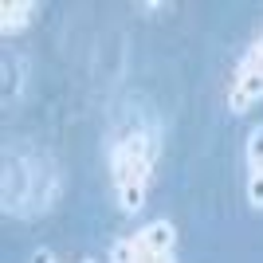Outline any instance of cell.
Listing matches in <instances>:
<instances>
[{"label": "cell", "mask_w": 263, "mask_h": 263, "mask_svg": "<svg viewBox=\"0 0 263 263\" xmlns=\"http://www.w3.org/2000/svg\"><path fill=\"white\" fill-rule=\"evenodd\" d=\"M59 193H63V173L51 154L35 145H4V173H0L4 216L35 220L55 209Z\"/></svg>", "instance_id": "6da1fadb"}, {"label": "cell", "mask_w": 263, "mask_h": 263, "mask_svg": "<svg viewBox=\"0 0 263 263\" xmlns=\"http://www.w3.org/2000/svg\"><path fill=\"white\" fill-rule=\"evenodd\" d=\"M157 161H161V126L157 122H134L126 134L110 142V185H114V200L126 216H138L145 209L157 177Z\"/></svg>", "instance_id": "7a4b0ae2"}, {"label": "cell", "mask_w": 263, "mask_h": 263, "mask_svg": "<svg viewBox=\"0 0 263 263\" xmlns=\"http://www.w3.org/2000/svg\"><path fill=\"white\" fill-rule=\"evenodd\" d=\"M110 263H177V224L169 216H157L149 224L110 243Z\"/></svg>", "instance_id": "3957f363"}, {"label": "cell", "mask_w": 263, "mask_h": 263, "mask_svg": "<svg viewBox=\"0 0 263 263\" xmlns=\"http://www.w3.org/2000/svg\"><path fill=\"white\" fill-rule=\"evenodd\" d=\"M259 102H263V24H259V32H255V40L243 47L236 71H232L228 110L240 118V114H248V110L259 106Z\"/></svg>", "instance_id": "277c9868"}, {"label": "cell", "mask_w": 263, "mask_h": 263, "mask_svg": "<svg viewBox=\"0 0 263 263\" xmlns=\"http://www.w3.org/2000/svg\"><path fill=\"white\" fill-rule=\"evenodd\" d=\"M243 161H248V204L255 212H263V122L248 130V142H243Z\"/></svg>", "instance_id": "5b68a950"}, {"label": "cell", "mask_w": 263, "mask_h": 263, "mask_svg": "<svg viewBox=\"0 0 263 263\" xmlns=\"http://www.w3.org/2000/svg\"><path fill=\"white\" fill-rule=\"evenodd\" d=\"M40 8H44L40 0H4V4H0V35L12 40V35L28 32Z\"/></svg>", "instance_id": "8992f818"}, {"label": "cell", "mask_w": 263, "mask_h": 263, "mask_svg": "<svg viewBox=\"0 0 263 263\" xmlns=\"http://www.w3.org/2000/svg\"><path fill=\"white\" fill-rule=\"evenodd\" d=\"M24 71H28L24 55L4 51V106H12V99H20V90H24Z\"/></svg>", "instance_id": "52a82bcc"}, {"label": "cell", "mask_w": 263, "mask_h": 263, "mask_svg": "<svg viewBox=\"0 0 263 263\" xmlns=\"http://www.w3.org/2000/svg\"><path fill=\"white\" fill-rule=\"evenodd\" d=\"M32 263H59V255L47 252V248H35V252H32Z\"/></svg>", "instance_id": "ba28073f"}, {"label": "cell", "mask_w": 263, "mask_h": 263, "mask_svg": "<svg viewBox=\"0 0 263 263\" xmlns=\"http://www.w3.org/2000/svg\"><path fill=\"white\" fill-rule=\"evenodd\" d=\"M169 4H138V12H165Z\"/></svg>", "instance_id": "9c48e42d"}]
</instances>
